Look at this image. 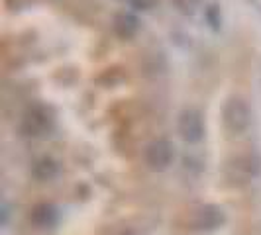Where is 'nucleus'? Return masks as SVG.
I'll return each mask as SVG.
<instances>
[{"label":"nucleus","instance_id":"0eeeda50","mask_svg":"<svg viewBox=\"0 0 261 235\" xmlns=\"http://www.w3.org/2000/svg\"><path fill=\"white\" fill-rule=\"evenodd\" d=\"M112 30L120 39H132L138 30H140V20L128 12H120L114 16V22H112Z\"/></svg>","mask_w":261,"mask_h":235},{"label":"nucleus","instance_id":"423d86ee","mask_svg":"<svg viewBox=\"0 0 261 235\" xmlns=\"http://www.w3.org/2000/svg\"><path fill=\"white\" fill-rule=\"evenodd\" d=\"M226 174L232 183H248L259 174V161L251 155H238L226 163Z\"/></svg>","mask_w":261,"mask_h":235},{"label":"nucleus","instance_id":"20e7f679","mask_svg":"<svg viewBox=\"0 0 261 235\" xmlns=\"http://www.w3.org/2000/svg\"><path fill=\"white\" fill-rule=\"evenodd\" d=\"M177 130L179 135L187 143H198L204 137V120L202 114L195 108H187L179 114L177 120Z\"/></svg>","mask_w":261,"mask_h":235},{"label":"nucleus","instance_id":"1a4fd4ad","mask_svg":"<svg viewBox=\"0 0 261 235\" xmlns=\"http://www.w3.org/2000/svg\"><path fill=\"white\" fill-rule=\"evenodd\" d=\"M30 220L36 223V225L45 227V225L53 223V220H55V210H53V206H47V204H39V206H36V208L32 210Z\"/></svg>","mask_w":261,"mask_h":235},{"label":"nucleus","instance_id":"9d476101","mask_svg":"<svg viewBox=\"0 0 261 235\" xmlns=\"http://www.w3.org/2000/svg\"><path fill=\"white\" fill-rule=\"evenodd\" d=\"M171 2L181 14H193L200 4V0H171Z\"/></svg>","mask_w":261,"mask_h":235},{"label":"nucleus","instance_id":"6e6552de","mask_svg":"<svg viewBox=\"0 0 261 235\" xmlns=\"http://www.w3.org/2000/svg\"><path fill=\"white\" fill-rule=\"evenodd\" d=\"M59 174V165L53 161L51 157H41L34 163L32 167V177L39 181V183H45V181H51Z\"/></svg>","mask_w":261,"mask_h":235},{"label":"nucleus","instance_id":"f257e3e1","mask_svg":"<svg viewBox=\"0 0 261 235\" xmlns=\"http://www.w3.org/2000/svg\"><path fill=\"white\" fill-rule=\"evenodd\" d=\"M226 222V214L220 206L216 204H202V206H196L189 212V227L196 231V233H210V231H216L218 227H222Z\"/></svg>","mask_w":261,"mask_h":235},{"label":"nucleus","instance_id":"39448f33","mask_svg":"<svg viewBox=\"0 0 261 235\" xmlns=\"http://www.w3.org/2000/svg\"><path fill=\"white\" fill-rule=\"evenodd\" d=\"M175 159V147L169 139H155L145 147L144 161L151 170H165Z\"/></svg>","mask_w":261,"mask_h":235},{"label":"nucleus","instance_id":"f8f14e48","mask_svg":"<svg viewBox=\"0 0 261 235\" xmlns=\"http://www.w3.org/2000/svg\"><path fill=\"white\" fill-rule=\"evenodd\" d=\"M110 235H134L130 229H118V231H112Z\"/></svg>","mask_w":261,"mask_h":235},{"label":"nucleus","instance_id":"7ed1b4c3","mask_svg":"<svg viewBox=\"0 0 261 235\" xmlns=\"http://www.w3.org/2000/svg\"><path fill=\"white\" fill-rule=\"evenodd\" d=\"M53 128V114L47 106L36 104L28 108V112L22 118L20 131L28 137H39L45 135Z\"/></svg>","mask_w":261,"mask_h":235},{"label":"nucleus","instance_id":"9b49d317","mask_svg":"<svg viewBox=\"0 0 261 235\" xmlns=\"http://www.w3.org/2000/svg\"><path fill=\"white\" fill-rule=\"evenodd\" d=\"M128 2L136 10H142V12H147V10L155 8L157 4H159V0H128Z\"/></svg>","mask_w":261,"mask_h":235},{"label":"nucleus","instance_id":"f03ea898","mask_svg":"<svg viewBox=\"0 0 261 235\" xmlns=\"http://www.w3.org/2000/svg\"><path fill=\"white\" fill-rule=\"evenodd\" d=\"M222 124L226 131H230L232 135H242L248 130L251 124V112L244 98L232 96L226 100L222 108Z\"/></svg>","mask_w":261,"mask_h":235}]
</instances>
